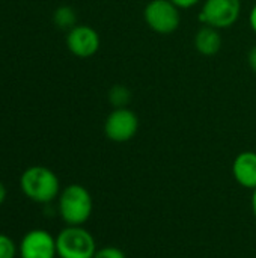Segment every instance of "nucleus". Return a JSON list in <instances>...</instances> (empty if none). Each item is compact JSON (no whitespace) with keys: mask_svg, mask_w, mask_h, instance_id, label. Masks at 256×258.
Here are the masks:
<instances>
[{"mask_svg":"<svg viewBox=\"0 0 256 258\" xmlns=\"http://www.w3.org/2000/svg\"><path fill=\"white\" fill-rule=\"evenodd\" d=\"M20 189L26 198L36 204H51L60 194V181L54 171L47 166H29L20 175Z\"/></svg>","mask_w":256,"mask_h":258,"instance_id":"nucleus-1","label":"nucleus"},{"mask_svg":"<svg viewBox=\"0 0 256 258\" xmlns=\"http://www.w3.org/2000/svg\"><path fill=\"white\" fill-rule=\"evenodd\" d=\"M57 212L66 225H84L94 212L91 192L81 184H68L57 197Z\"/></svg>","mask_w":256,"mask_h":258,"instance_id":"nucleus-2","label":"nucleus"},{"mask_svg":"<svg viewBox=\"0 0 256 258\" xmlns=\"http://www.w3.org/2000/svg\"><path fill=\"white\" fill-rule=\"evenodd\" d=\"M56 249L59 258H94L98 248L92 233L83 225H66L56 236Z\"/></svg>","mask_w":256,"mask_h":258,"instance_id":"nucleus-3","label":"nucleus"},{"mask_svg":"<svg viewBox=\"0 0 256 258\" xmlns=\"http://www.w3.org/2000/svg\"><path fill=\"white\" fill-rule=\"evenodd\" d=\"M146 26L158 35H170L181 24V9L170 0H151L143 9Z\"/></svg>","mask_w":256,"mask_h":258,"instance_id":"nucleus-4","label":"nucleus"},{"mask_svg":"<svg viewBox=\"0 0 256 258\" xmlns=\"http://www.w3.org/2000/svg\"><path fill=\"white\" fill-rule=\"evenodd\" d=\"M241 14V0H204L199 20L219 30L234 26Z\"/></svg>","mask_w":256,"mask_h":258,"instance_id":"nucleus-5","label":"nucleus"},{"mask_svg":"<svg viewBox=\"0 0 256 258\" xmlns=\"http://www.w3.org/2000/svg\"><path fill=\"white\" fill-rule=\"evenodd\" d=\"M139 130L137 115L128 109H113L104 121V135L109 141L116 144H124L131 141Z\"/></svg>","mask_w":256,"mask_h":258,"instance_id":"nucleus-6","label":"nucleus"},{"mask_svg":"<svg viewBox=\"0 0 256 258\" xmlns=\"http://www.w3.org/2000/svg\"><path fill=\"white\" fill-rule=\"evenodd\" d=\"M20 258H56V237L42 228L27 231L18 246Z\"/></svg>","mask_w":256,"mask_h":258,"instance_id":"nucleus-7","label":"nucleus"},{"mask_svg":"<svg viewBox=\"0 0 256 258\" xmlns=\"http://www.w3.org/2000/svg\"><path fill=\"white\" fill-rule=\"evenodd\" d=\"M100 35L88 24H75L68 30L66 47L77 57H91L100 50Z\"/></svg>","mask_w":256,"mask_h":258,"instance_id":"nucleus-8","label":"nucleus"},{"mask_svg":"<svg viewBox=\"0 0 256 258\" xmlns=\"http://www.w3.org/2000/svg\"><path fill=\"white\" fill-rule=\"evenodd\" d=\"M232 177L244 189H256V153L243 151L232 162Z\"/></svg>","mask_w":256,"mask_h":258,"instance_id":"nucleus-9","label":"nucleus"},{"mask_svg":"<svg viewBox=\"0 0 256 258\" xmlns=\"http://www.w3.org/2000/svg\"><path fill=\"white\" fill-rule=\"evenodd\" d=\"M195 48L202 56H214L222 48V35L220 30L204 24L195 35Z\"/></svg>","mask_w":256,"mask_h":258,"instance_id":"nucleus-10","label":"nucleus"},{"mask_svg":"<svg viewBox=\"0 0 256 258\" xmlns=\"http://www.w3.org/2000/svg\"><path fill=\"white\" fill-rule=\"evenodd\" d=\"M53 21L57 27L69 30L77 24V14H75L74 8L63 5V6H59L53 12Z\"/></svg>","mask_w":256,"mask_h":258,"instance_id":"nucleus-11","label":"nucleus"},{"mask_svg":"<svg viewBox=\"0 0 256 258\" xmlns=\"http://www.w3.org/2000/svg\"><path fill=\"white\" fill-rule=\"evenodd\" d=\"M131 101V91L125 85H113L109 91V103L113 109L128 107Z\"/></svg>","mask_w":256,"mask_h":258,"instance_id":"nucleus-12","label":"nucleus"},{"mask_svg":"<svg viewBox=\"0 0 256 258\" xmlns=\"http://www.w3.org/2000/svg\"><path fill=\"white\" fill-rule=\"evenodd\" d=\"M17 254L18 246L15 245V242L9 236L0 233V258H15Z\"/></svg>","mask_w":256,"mask_h":258,"instance_id":"nucleus-13","label":"nucleus"},{"mask_svg":"<svg viewBox=\"0 0 256 258\" xmlns=\"http://www.w3.org/2000/svg\"><path fill=\"white\" fill-rule=\"evenodd\" d=\"M94 258H127V255L118 246H103L97 249Z\"/></svg>","mask_w":256,"mask_h":258,"instance_id":"nucleus-14","label":"nucleus"},{"mask_svg":"<svg viewBox=\"0 0 256 258\" xmlns=\"http://www.w3.org/2000/svg\"><path fill=\"white\" fill-rule=\"evenodd\" d=\"M172 3H175L180 9H190L193 6H196L201 0H170Z\"/></svg>","mask_w":256,"mask_h":258,"instance_id":"nucleus-15","label":"nucleus"},{"mask_svg":"<svg viewBox=\"0 0 256 258\" xmlns=\"http://www.w3.org/2000/svg\"><path fill=\"white\" fill-rule=\"evenodd\" d=\"M247 63L250 67V70L256 74V45H253L250 50H249V54H247Z\"/></svg>","mask_w":256,"mask_h":258,"instance_id":"nucleus-16","label":"nucleus"},{"mask_svg":"<svg viewBox=\"0 0 256 258\" xmlns=\"http://www.w3.org/2000/svg\"><path fill=\"white\" fill-rule=\"evenodd\" d=\"M249 24H250L252 30L256 33V3L253 5V8L250 9V14H249Z\"/></svg>","mask_w":256,"mask_h":258,"instance_id":"nucleus-17","label":"nucleus"},{"mask_svg":"<svg viewBox=\"0 0 256 258\" xmlns=\"http://www.w3.org/2000/svg\"><path fill=\"white\" fill-rule=\"evenodd\" d=\"M6 197H8V189H6V186L0 181V206L5 203Z\"/></svg>","mask_w":256,"mask_h":258,"instance_id":"nucleus-18","label":"nucleus"},{"mask_svg":"<svg viewBox=\"0 0 256 258\" xmlns=\"http://www.w3.org/2000/svg\"><path fill=\"white\" fill-rule=\"evenodd\" d=\"M250 206H252V213L256 219V189L252 190V198H250Z\"/></svg>","mask_w":256,"mask_h":258,"instance_id":"nucleus-19","label":"nucleus"}]
</instances>
